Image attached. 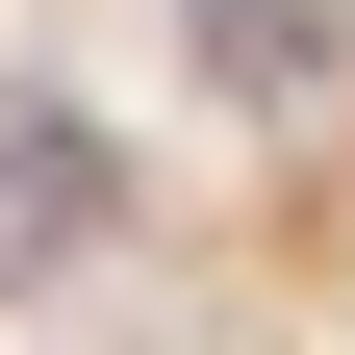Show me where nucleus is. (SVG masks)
<instances>
[{
    "label": "nucleus",
    "instance_id": "obj_1",
    "mask_svg": "<svg viewBox=\"0 0 355 355\" xmlns=\"http://www.w3.org/2000/svg\"><path fill=\"white\" fill-rule=\"evenodd\" d=\"M102 254H127V153L76 102H0V304H76Z\"/></svg>",
    "mask_w": 355,
    "mask_h": 355
},
{
    "label": "nucleus",
    "instance_id": "obj_2",
    "mask_svg": "<svg viewBox=\"0 0 355 355\" xmlns=\"http://www.w3.org/2000/svg\"><path fill=\"white\" fill-rule=\"evenodd\" d=\"M330 51H355V0H178V76H203L229 127H304Z\"/></svg>",
    "mask_w": 355,
    "mask_h": 355
}]
</instances>
